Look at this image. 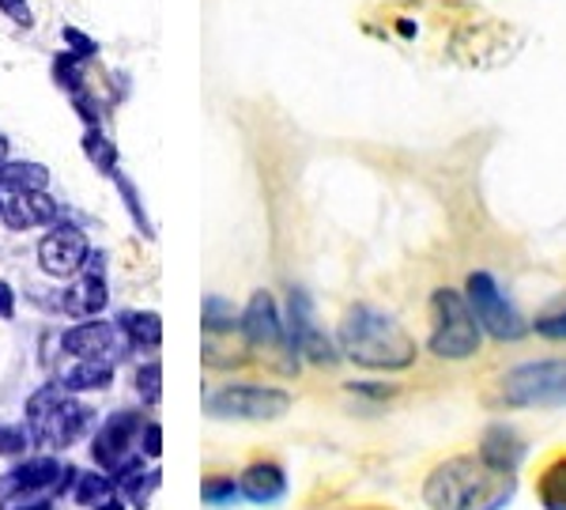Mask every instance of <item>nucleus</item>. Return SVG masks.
<instances>
[{"mask_svg":"<svg viewBox=\"0 0 566 510\" xmlns=\"http://www.w3.org/2000/svg\"><path fill=\"white\" fill-rule=\"evenodd\" d=\"M517 491V472L495 469L480 454H458L427 472L423 503L431 510H502Z\"/></svg>","mask_w":566,"mask_h":510,"instance_id":"obj_1","label":"nucleus"},{"mask_svg":"<svg viewBox=\"0 0 566 510\" xmlns=\"http://www.w3.org/2000/svg\"><path fill=\"white\" fill-rule=\"evenodd\" d=\"M336 348H340L355 367L367 371H408L419 355L416 336L405 330L392 314L378 306H352L336 330Z\"/></svg>","mask_w":566,"mask_h":510,"instance_id":"obj_2","label":"nucleus"},{"mask_svg":"<svg viewBox=\"0 0 566 510\" xmlns=\"http://www.w3.org/2000/svg\"><path fill=\"white\" fill-rule=\"evenodd\" d=\"M483 330L472 314L469 299L453 288H438L431 295V348L438 360H472L480 352Z\"/></svg>","mask_w":566,"mask_h":510,"instance_id":"obj_3","label":"nucleus"},{"mask_svg":"<svg viewBox=\"0 0 566 510\" xmlns=\"http://www.w3.org/2000/svg\"><path fill=\"white\" fill-rule=\"evenodd\" d=\"M499 397L510 408H559L566 405V360H528L506 371Z\"/></svg>","mask_w":566,"mask_h":510,"instance_id":"obj_4","label":"nucleus"},{"mask_svg":"<svg viewBox=\"0 0 566 510\" xmlns=\"http://www.w3.org/2000/svg\"><path fill=\"white\" fill-rule=\"evenodd\" d=\"M464 299H469L480 330L491 333L495 341H522L528 333V322L517 314V306L502 295L499 280L491 277V272H483V269L469 272V280H464Z\"/></svg>","mask_w":566,"mask_h":510,"instance_id":"obj_5","label":"nucleus"},{"mask_svg":"<svg viewBox=\"0 0 566 510\" xmlns=\"http://www.w3.org/2000/svg\"><path fill=\"white\" fill-rule=\"evenodd\" d=\"M208 413L216 420H253V424H264V420H280L283 413L291 408V394L287 389H276V386H223L216 389L212 397L205 400Z\"/></svg>","mask_w":566,"mask_h":510,"instance_id":"obj_6","label":"nucleus"},{"mask_svg":"<svg viewBox=\"0 0 566 510\" xmlns=\"http://www.w3.org/2000/svg\"><path fill=\"white\" fill-rule=\"evenodd\" d=\"M283 333H287L291 355H303V360L322 363V367H328V363L340 360V348H336V344L325 336L322 325H317L314 303H310V295H306L303 288H291L287 318H283Z\"/></svg>","mask_w":566,"mask_h":510,"instance_id":"obj_7","label":"nucleus"},{"mask_svg":"<svg viewBox=\"0 0 566 510\" xmlns=\"http://www.w3.org/2000/svg\"><path fill=\"white\" fill-rule=\"evenodd\" d=\"M91 424H95V408H87L84 400H76L72 394L61 397L57 405L50 408V413L27 420V427H31V435H34V443L50 446V450H65V446L80 443L91 431Z\"/></svg>","mask_w":566,"mask_h":510,"instance_id":"obj_8","label":"nucleus"},{"mask_svg":"<svg viewBox=\"0 0 566 510\" xmlns=\"http://www.w3.org/2000/svg\"><path fill=\"white\" fill-rule=\"evenodd\" d=\"M61 348L69 355H76V360H106V363H122L125 352L133 348L129 341H125L122 325L117 322H98V318H84L80 325H72L61 336Z\"/></svg>","mask_w":566,"mask_h":510,"instance_id":"obj_9","label":"nucleus"},{"mask_svg":"<svg viewBox=\"0 0 566 510\" xmlns=\"http://www.w3.org/2000/svg\"><path fill=\"white\" fill-rule=\"evenodd\" d=\"M87 258H91L87 235L72 223H53V231L39 242V266L45 277H57V280L76 277L87 266Z\"/></svg>","mask_w":566,"mask_h":510,"instance_id":"obj_10","label":"nucleus"},{"mask_svg":"<svg viewBox=\"0 0 566 510\" xmlns=\"http://www.w3.org/2000/svg\"><path fill=\"white\" fill-rule=\"evenodd\" d=\"M140 431H144V413L122 408V413L109 416V420L103 424V431L95 435V443H91V458H95L106 472H114L122 461L133 458V446L140 443Z\"/></svg>","mask_w":566,"mask_h":510,"instance_id":"obj_11","label":"nucleus"},{"mask_svg":"<svg viewBox=\"0 0 566 510\" xmlns=\"http://www.w3.org/2000/svg\"><path fill=\"white\" fill-rule=\"evenodd\" d=\"M242 336L250 348L258 352H287V333H283V318L280 306L269 291H253V299L245 303L242 311Z\"/></svg>","mask_w":566,"mask_h":510,"instance_id":"obj_12","label":"nucleus"},{"mask_svg":"<svg viewBox=\"0 0 566 510\" xmlns=\"http://www.w3.org/2000/svg\"><path fill=\"white\" fill-rule=\"evenodd\" d=\"M61 216L57 200H53L45 189H34V194H12V200H4V220L8 231H31V227H50Z\"/></svg>","mask_w":566,"mask_h":510,"instance_id":"obj_13","label":"nucleus"},{"mask_svg":"<svg viewBox=\"0 0 566 510\" xmlns=\"http://www.w3.org/2000/svg\"><path fill=\"white\" fill-rule=\"evenodd\" d=\"M61 472H65V466H61L57 458H31L23 461V466H15L12 472H4L0 477V503L12 496H20V491H45V488H57Z\"/></svg>","mask_w":566,"mask_h":510,"instance_id":"obj_14","label":"nucleus"},{"mask_svg":"<svg viewBox=\"0 0 566 510\" xmlns=\"http://www.w3.org/2000/svg\"><path fill=\"white\" fill-rule=\"evenodd\" d=\"M476 454H480L483 461H488V466L506 469V472H517V466L525 461V443H522V435H517L514 427L491 424L488 431H483Z\"/></svg>","mask_w":566,"mask_h":510,"instance_id":"obj_15","label":"nucleus"},{"mask_svg":"<svg viewBox=\"0 0 566 510\" xmlns=\"http://www.w3.org/2000/svg\"><path fill=\"white\" fill-rule=\"evenodd\" d=\"M106 303H109V291H106V277L103 272H91V269H84V277L76 280L69 291H65V314H72V318H95V314H103L106 311Z\"/></svg>","mask_w":566,"mask_h":510,"instance_id":"obj_16","label":"nucleus"},{"mask_svg":"<svg viewBox=\"0 0 566 510\" xmlns=\"http://www.w3.org/2000/svg\"><path fill=\"white\" fill-rule=\"evenodd\" d=\"M239 488L250 503H276V499L287 496V477H283V469L276 461H253V466L242 472Z\"/></svg>","mask_w":566,"mask_h":510,"instance_id":"obj_17","label":"nucleus"},{"mask_svg":"<svg viewBox=\"0 0 566 510\" xmlns=\"http://www.w3.org/2000/svg\"><path fill=\"white\" fill-rule=\"evenodd\" d=\"M50 186V170L31 159H4L0 163V189L8 194H34Z\"/></svg>","mask_w":566,"mask_h":510,"instance_id":"obj_18","label":"nucleus"},{"mask_svg":"<svg viewBox=\"0 0 566 510\" xmlns=\"http://www.w3.org/2000/svg\"><path fill=\"white\" fill-rule=\"evenodd\" d=\"M117 325H122L125 341H129L133 348L155 352L163 344V318L155 311H125L122 318H117Z\"/></svg>","mask_w":566,"mask_h":510,"instance_id":"obj_19","label":"nucleus"},{"mask_svg":"<svg viewBox=\"0 0 566 510\" xmlns=\"http://www.w3.org/2000/svg\"><path fill=\"white\" fill-rule=\"evenodd\" d=\"M61 382H65L69 394H91V389H106L109 382H114V363H106V360H76V367H69L65 375H61Z\"/></svg>","mask_w":566,"mask_h":510,"instance_id":"obj_20","label":"nucleus"},{"mask_svg":"<svg viewBox=\"0 0 566 510\" xmlns=\"http://www.w3.org/2000/svg\"><path fill=\"white\" fill-rule=\"evenodd\" d=\"M536 499L544 510H566V454L552 458L536 477Z\"/></svg>","mask_w":566,"mask_h":510,"instance_id":"obj_21","label":"nucleus"},{"mask_svg":"<svg viewBox=\"0 0 566 510\" xmlns=\"http://www.w3.org/2000/svg\"><path fill=\"white\" fill-rule=\"evenodd\" d=\"M205 333L208 336H227V333H242V314H234V306L219 295L205 299Z\"/></svg>","mask_w":566,"mask_h":510,"instance_id":"obj_22","label":"nucleus"},{"mask_svg":"<svg viewBox=\"0 0 566 510\" xmlns=\"http://www.w3.org/2000/svg\"><path fill=\"white\" fill-rule=\"evenodd\" d=\"M80 148H84V156L91 159V167L95 170H103V175H114L117 170V148L103 129H84Z\"/></svg>","mask_w":566,"mask_h":510,"instance_id":"obj_23","label":"nucleus"},{"mask_svg":"<svg viewBox=\"0 0 566 510\" xmlns=\"http://www.w3.org/2000/svg\"><path fill=\"white\" fill-rule=\"evenodd\" d=\"M84 58H76L72 50H61L53 53V80L65 87V95H76V91H87V80H84Z\"/></svg>","mask_w":566,"mask_h":510,"instance_id":"obj_24","label":"nucleus"},{"mask_svg":"<svg viewBox=\"0 0 566 510\" xmlns=\"http://www.w3.org/2000/svg\"><path fill=\"white\" fill-rule=\"evenodd\" d=\"M72 496H76L80 507L95 510L103 499L114 496V477H103V472H80L76 485H72Z\"/></svg>","mask_w":566,"mask_h":510,"instance_id":"obj_25","label":"nucleus"},{"mask_svg":"<svg viewBox=\"0 0 566 510\" xmlns=\"http://www.w3.org/2000/svg\"><path fill=\"white\" fill-rule=\"evenodd\" d=\"M159 469H140L136 472V477H129V480H122V485H117V491H122L125 499H129L133 507H148V499L155 496V488H159Z\"/></svg>","mask_w":566,"mask_h":510,"instance_id":"obj_26","label":"nucleus"},{"mask_svg":"<svg viewBox=\"0 0 566 510\" xmlns=\"http://www.w3.org/2000/svg\"><path fill=\"white\" fill-rule=\"evenodd\" d=\"M136 394H140L144 405H159L163 400V363L148 360L136 367Z\"/></svg>","mask_w":566,"mask_h":510,"instance_id":"obj_27","label":"nucleus"},{"mask_svg":"<svg viewBox=\"0 0 566 510\" xmlns=\"http://www.w3.org/2000/svg\"><path fill=\"white\" fill-rule=\"evenodd\" d=\"M109 181H114V186H117V194H122L125 208H129V216H133V223L140 227V231L151 239L155 231H151V223H148V212H144V200H140V194H136V186H133L129 178L122 175V170H114V175H109Z\"/></svg>","mask_w":566,"mask_h":510,"instance_id":"obj_28","label":"nucleus"},{"mask_svg":"<svg viewBox=\"0 0 566 510\" xmlns=\"http://www.w3.org/2000/svg\"><path fill=\"white\" fill-rule=\"evenodd\" d=\"M533 330L544 336V341H566V295L555 306H547L544 314H536Z\"/></svg>","mask_w":566,"mask_h":510,"instance_id":"obj_29","label":"nucleus"},{"mask_svg":"<svg viewBox=\"0 0 566 510\" xmlns=\"http://www.w3.org/2000/svg\"><path fill=\"white\" fill-rule=\"evenodd\" d=\"M200 496H205V503H212V507H231L234 499L242 496V488L234 477H212V480H205Z\"/></svg>","mask_w":566,"mask_h":510,"instance_id":"obj_30","label":"nucleus"},{"mask_svg":"<svg viewBox=\"0 0 566 510\" xmlns=\"http://www.w3.org/2000/svg\"><path fill=\"white\" fill-rule=\"evenodd\" d=\"M31 427H20V424H0V454L4 458H20V454L31 446Z\"/></svg>","mask_w":566,"mask_h":510,"instance_id":"obj_31","label":"nucleus"},{"mask_svg":"<svg viewBox=\"0 0 566 510\" xmlns=\"http://www.w3.org/2000/svg\"><path fill=\"white\" fill-rule=\"evenodd\" d=\"M69 98H72V111L80 114V122H84L87 129H103V106L95 103L91 91H76V95H69Z\"/></svg>","mask_w":566,"mask_h":510,"instance_id":"obj_32","label":"nucleus"},{"mask_svg":"<svg viewBox=\"0 0 566 510\" xmlns=\"http://www.w3.org/2000/svg\"><path fill=\"white\" fill-rule=\"evenodd\" d=\"M61 39H65V45H69L72 53H76V58H84V61L98 58V42L91 39V34L80 31V27H65V31H61Z\"/></svg>","mask_w":566,"mask_h":510,"instance_id":"obj_33","label":"nucleus"},{"mask_svg":"<svg viewBox=\"0 0 566 510\" xmlns=\"http://www.w3.org/2000/svg\"><path fill=\"white\" fill-rule=\"evenodd\" d=\"M0 510H53V499L42 496V491H20V496L4 499Z\"/></svg>","mask_w":566,"mask_h":510,"instance_id":"obj_34","label":"nucleus"},{"mask_svg":"<svg viewBox=\"0 0 566 510\" xmlns=\"http://www.w3.org/2000/svg\"><path fill=\"white\" fill-rule=\"evenodd\" d=\"M0 12H4L15 27H23V31H31L34 27V12H31L27 0H0Z\"/></svg>","mask_w":566,"mask_h":510,"instance_id":"obj_35","label":"nucleus"},{"mask_svg":"<svg viewBox=\"0 0 566 510\" xmlns=\"http://www.w3.org/2000/svg\"><path fill=\"white\" fill-rule=\"evenodd\" d=\"M140 454H144V458H159V454H163V427L155 424V420L144 424V431H140Z\"/></svg>","mask_w":566,"mask_h":510,"instance_id":"obj_36","label":"nucleus"},{"mask_svg":"<svg viewBox=\"0 0 566 510\" xmlns=\"http://www.w3.org/2000/svg\"><path fill=\"white\" fill-rule=\"evenodd\" d=\"M12 314H15V291L12 284L0 280V318H12Z\"/></svg>","mask_w":566,"mask_h":510,"instance_id":"obj_37","label":"nucleus"},{"mask_svg":"<svg viewBox=\"0 0 566 510\" xmlns=\"http://www.w3.org/2000/svg\"><path fill=\"white\" fill-rule=\"evenodd\" d=\"M95 510H125V503L117 496H109V499H103V503H98Z\"/></svg>","mask_w":566,"mask_h":510,"instance_id":"obj_38","label":"nucleus"},{"mask_svg":"<svg viewBox=\"0 0 566 510\" xmlns=\"http://www.w3.org/2000/svg\"><path fill=\"white\" fill-rule=\"evenodd\" d=\"M4 159H8V140L0 136V163H4Z\"/></svg>","mask_w":566,"mask_h":510,"instance_id":"obj_39","label":"nucleus"},{"mask_svg":"<svg viewBox=\"0 0 566 510\" xmlns=\"http://www.w3.org/2000/svg\"><path fill=\"white\" fill-rule=\"evenodd\" d=\"M0 194H4V189H0ZM0 212H4V197H0Z\"/></svg>","mask_w":566,"mask_h":510,"instance_id":"obj_40","label":"nucleus"}]
</instances>
